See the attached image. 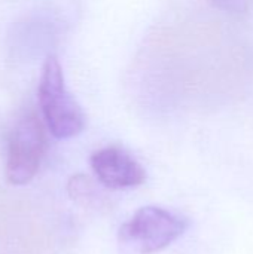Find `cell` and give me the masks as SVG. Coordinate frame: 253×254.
Returning a JSON list of instances; mask_svg holds the SVG:
<instances>
[{
	"label": "cell",
	"instance_id": "obj_1",
	"mask_svg": "<svg viewBox=\"0 0 253 254\" xmlns=\"http://www.w3.org/2000/svg\"><path fill=\"white\" fill-rule=\"evenodd\" d=\"M37 95L45 125L55 138L67 140L84 131V110L67 89L63 67L54 55L43 64Z\"/></svg>",
	"mask_w": 253,
	"mask_h": 254
},
{
	"label": "cell",
	"instance_id": "obj_2",
	"mask_svg": "<svg viewBox=\"0 0 253 254\" xmlns=\"http://www.w3.org/2000/svg\"><path fill=\"white\" fill-rule=\"evenodd\" d=\"M188 226V219L177 213L157 205L142 207L119 229L121 252L124 254L158 253L182 237Z\"/></svg>",
	"mask_w": 253,
	"mask_h": 254
},
{
	"label": "cell",
	"instance_id": "obj_3",
	"mask_svg": "<svg viewBox=\"0 0 253 254\" xmlns=\"http://www.w3.org/2000/svg\"><path fill=\"white\" fill-rule=\"evenodd\" d=\"M48 147L42 119L36 112H24L7 135L4 176L12 186L30 183L40 170Z\"/></svg>",
	"mask_w": 253,
	"mask_h": 254
},
{
	"label": "cell",
	"instance_id": "obj_4",
	"mask_svg": "<svg viewBox=\"0 0 253 254\" xmlns=\"http://www.w3.org/2000/svg\"><path fill=\"white\" fill-rule=\"evenodd\" d=\"M89 164L97 180L109 189L137 188L146 180L145 168L119 146L95 150L89 158Z\"/></svg>",
	"mask_w": 253,
	"mask_h": 254
},
{
	"label": "cell",
	"instance_id": "obj_5",
	"mask_svg": "<svg viewBox=\"0 0 253 254\" xmlns=\"http://www.w3.org/2000/svg\"><path fill=\"white\" fill-rule=\"evenodd\" d=\"M69 193L70 196L82 204H89L95 198V188L94 183L82 174H78L70 179L69 182Z\"/></svg>",
	"mask_w": 253,
	"mask_h": 254
},
{
	"label": "cell",
	"instance_id": "obj_6",
	"mask_svg": "<svg viewBox=\"0 0 253 254\" xmlns=\"http://www.w3.org/2000/svg\"><path fill=\"white\" fill-rule=\"evenodd\" d=\"M215 7L230 12V13H243L248 10L249 0H209Z\"/></svg>",
	"mask_w": 253,
	"mask_h": 254
}]
</instances>
